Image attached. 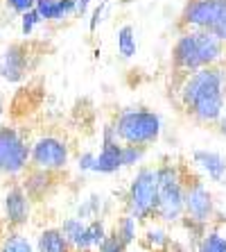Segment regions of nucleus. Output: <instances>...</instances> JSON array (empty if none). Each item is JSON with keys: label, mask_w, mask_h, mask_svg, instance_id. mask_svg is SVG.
<instances>
[{"label": "nucleus", "mask_w": 226, "mask_h": 252, "mask_svg": "<svg viewBox=\"0 0 226 252\" xmlns=\"http://www.w3.org/2000/svg\"><path fill=\"white\" fill-rule=\"evenodd\" d=\"M34 9L43 21H61L68 14H75V0H36Z\"/></svg>", "instance_id": "nucleus-13"}, {"label": "nucleus", "mask_w": 226, "mask_h": 252, "mask_svg": "<svg viewBox=\"0 0 226 252\" xmlns=\"http://www.w3.org/2000/svg\"><path fill=\"white\" fill-rule=\"evenodd\" d=\"M41 21H43V18H41V14L36 12V9H29V12L21 14V32H23L25 36H29L32 30H34Z\"/></svg>", "instance_id": "nucleus-23"}, {"label": "nucleus", "mask_w": 226, "mask_h": 252, "mask_svg": "<svg viewBox=\"0 0 226 252\" xmlns=\"http://www.w3.org/2000/svg\"><path fill=\"white\" fill-rule=\"evenodd\" d=\"M84 229H86V225L81 223L79 218H68V220H64V225H61V232H64V236L68 239L70 246H75L77 250L81 248V239H84Z\"/></svg>", "instance_id": "nucleus-18"}, {"label": "nucleus", "mask_w": 226, "mask_h": 252, "mask_svg": "<svg viewBox=\"0 0 226 252\" xmlns=\"http://www.w3.org/2000/svg\"><path fill=\"white\" fill-rule=\"evenodd\" d=\"M29 68V50L23 43H12L0 55V77L5 82H21Z\"/></svg>", "instance_id": "nucleus-9"}, {"label": "nucleus", "mask_w": 226, "mask_h": 252, "mask_svg": "<svg viewBox=\"0 0 226 252\" xmlns=\"http://www.w3.org/2000/svg\"><path fill=\"white\" fill-rule=\"evenodd\" d=\"M122 168V146L118 143L116 127H104V141H102V153L95 157L93 170L95 173H116Z\"/></svg>", "instance_id": "nucleus-10"}, {"label": "nucleus", "mask_w": 226, "mask_h": 252, "mask_svg": "<svg viewBox=\"0 0 226 252\" xmlns=\"http://www.w3.org/2000/svg\"><path fill=\"white\" fill-rule=\"evenodd\" d=\"M220 132L226 136V114H222L220 116Z\"/></svg>", "instance_id": "nucleus-29"}, {"label": "nucleus", "mask_w": 226, "mask_h": 252, "mask_svg": "<svg viewBox=\"0 0 226 252\" xmlns=\"http://www.w3.org/2000/svg\"><path fill=\"white\" fill-rule=\"evenodd\" d=\"M158 195H156V216L165 223H172L186 211V191L181 184V175L174 166H161L156 170Z\"/></svg>", "instance_id": "nucleus-4"}, {"label": "nucleus", "mask_w": 226, "mask_h": 252, "mask_svg": "<svg viewBox=\"0 0 226 252\" xmlns=\"http://www.w3.org/2000/svg\"><path fill=\"white\" fill-rule=\"evenodd\" d=\"M0 252H34L29 241L21 234H9L5 241H2V250Z\"/></svg>", "instance_id": "nucleus-20"}, {"label": "nucleus", "mask_w": 226, "mask_h": 252, "mask_svg": "<svg viewBox=\"0 0 226 252\" xmlns=\"http://www.w3.org/2000/svg\"><path fill=\"white\" fill-rule=\"evenodd\" d=\"M199 252H226V239H222L220 234H208L203 236Z\"/></svg>", "instance_id": "nucleus-21"}, {"label": "nucleus", "mask_w": 226, "mask_h": 252, "mask_svg": "<svg viewBox=\"0 0 226 252\" xmlns=\"http://www.w3.org/2000/svg\"><path fill=\"white\" fill-rule=\"evenodd\" d=\"M127 246L118 239V234H111V236H104V241L100 243V252H125Z\"/></svg>", "instance_id": "nucleus-24"}, {"label": "nucleus", "mask_w": 226, "mask_h": 252, "mask_svg": "<svg viewBox=\"0 0 226 252\" xmlns=\"http://www.w3.org/2000/svg\"><path fill=\"white\" fill-rule=\"evenodd\" d=\"M156 195H158V180L156 170L140 168L129 187V209L133 218H150L156 214Z\"/></svg>", "instance_id": "nucleus-6"}, {"label": "nucleus", "mask_w": 226, "mask_h": 252, "mask_svg": "<svg viewBox=\"0 0 226 252\" xmlns=\"http://www.w3.org/2000/svg\"><path fill=\"white\" fill-rule=\"evenodd\" d=\"M70 243L61 229H46L39 236V252H68Z\"/></svg>", "instance_id": "nucleus-15"}, {"label": "nucleus", "mask_w": 226, "mask_h": 252, "mask_svg": "<svg viewBox=\"0 0 226 252\" xmlns=\"http://www.w3.org/2000/svg\"><path fill=\"white\" fill-rule=\"evenodd\" d=\"M181 102L197 121H220L226 105V70L215 66L192 70L181 87Z\"/></svg>", "instance_id": "nucleus-1"}, {"label": "nucleus", "mask_w": 226, "mask_h": 252, "mask_svg": "<svg viewBox=\"0 0 226 252\" xmlns=\"http://www.w3.org/2000/svg\"><path fill=\"white\" fill-rule=\"evenodd\" d=\"M79 252H88V250H79Z\"/></svg>", "instance_id": "nucleus-30"}, {"label": "nucleus", "mask_w": 226, "mask_h": 252, "mask_svg": "<svg viewBox=\"0 0 226 252\" xmlns=\"http://www.w3.org/2000/svg\"><path fill=\"white\" fill-rule=\"evenodd\" d=\"M143 148H145V146H133V143L122 146V166L138 164L140 159H143Z\"/></svg>", "instance_id": "nucleus-22"}, {"label": "nucleus", "mask_w": 226, "mask_h": 252, "mask_svg": "<svg viewBox=\"0 0 226 252\" xmlns=\"http://www.w3.org/2000/svg\"><path fill=\"white\" fill-rule=\"evenodd\" d=\"M88 5H91V0H75V14L84 16L88 12Z\"/></svg>", "instance_id": "nucleus-28"}, {"label": "nucleus", "mask_w": 226, "mask_h": 252, "mask_svg": "<svg viewBox=\"0 0 226 252\" xmlns=\"http://www.w3.org/2000/svg\"><path fill=\"white\" fill-rule=\"evenodd\" d=\"M116 43H118V53L122 55L125 59H131L138 50V41H136V30L131 25H122L118 30V36H116Z\"/></svg>", "instance_id": "nucleus-16"}, {"label": "nucleus", "mask_w": 226, "mask_h": 252, "mask_svg": "<svg viewBox=\"0 0 226 252\" xmlns=\"http://www.w3.org/2000/svg\"><path fill=\"white\" fill-rule=\"evenodd\" d=\"M116 234L125 246H129V243L133 241V236H136V218L133 216L120 218V223H118V227H116Z\"/></svg>", "instance_id": "nucleus-19"}, {"label": "nucleus", "mask_w": 226, "mask_h": 252, "mask_svg": "<svg viewBox=\"0 0 226 252\" xmlns=\"http://www.w3.org/2000/svg\"><path fill=\"white\" fill-rule=\"evenodd\" d=\"M106 232H104V225H102V220H91V223L86 225V229H84V239H81V248L79 250H88V248L93 246H100L102 241H104Z\"/></svg>", "instance_id": "nucleus-17"}, {"label": "nucleus", "mask_w": 226, "mask_h": 252, "mask_svg": "<svg viewBox=\"0 0 226 252\" xmlns=\"http://www.w3.org/2000/svg\"><path fill=\"white\" fill-rule=\"evenodd\" d=\"M93 164H95V155H91V153H86L79 159V168L81 170H93Z\"/></svg>", "instance_id": "nucleus-27"}, {"label": "nucleus", "mask_w": 226, "mask_h": 252, "mask_svg": "<svg viewBox=\"0 0 226 252\" xmlns=\"http://www.w3.org/2000/svg\"><path fill=\"white\" fill-rule=\"evenodd\" d=\"M195 161L199 164V168L215 182H220L226 173V159L220 153H213V150H197L195 153Z\"/></svg>", "instance_id": "nucleus-14"}, {"label": "nucleus", "mask_w": 226, "mask_h": 252, "mask_svg": "<svg viewBox=\"0 0 226 252\" xmlns=\"http://www.w3.org/2000/svg\"><path fill=\"white\" fill-rule=\"evenodd\" d=\"M34 2L36 0H7V5L12 7L16 14H25L29 9H34Z\"/></svg>", "instance_id": "nucleus-25"}, {"label": "nucleus", "mask_w": 226, "mask_h": 252, "mask_svg": "<svg viewBox=\"0 0 226 252\" xmlns=\"http://www.w3.org/2000/svg\"><path fill=\"white\" fill-rule=\"evenodd\" d=\"M5 211H7V220L14 227L27 223L29 218V200L25 195L23 189H12L5 198Z\"/></svg>", "instance_id": "nucleus-12"}, {"label": "nucleus", "mask_w": 226, "mask_h": 252, "mask_svg": "<svg viewBox=\"0 0 226 252\" xmlns=\"http://www.w3.org/2000/svg\"><path fill=\"white\" fill-rule=\"evenodd\" d=\"M104 9H106V2H102L100 7H95L93 18H91V25H88V28H91V32H95V30H98V25L104 21V18H102V16H104Z\"/></svg>", "instance_id": "nucleus-26"}, {"label": "nucleus", "mask_w": 226, "mask_h": 252, "mask_svg": "<svg viewBox=\"0 0 226 252\" xmlns=\"http://www.w3.org/2000/svg\"><path fill=\"white\" fill-rule=\"evenodd\" d=\"M32 159L41 170H59L68 164V148L54 136H43L32 148Z\"/></svg>", "instance_id": "nucleus-8"}, {"label": "nucleus", "mask_w": 226, "mask_h": 252, "mask_svg": "<svg viewBox=\"0 0 226 252\" xmlns=\"http://www.w3.org/2000/svg\"><path fill=\"white\" fill-rule=\"evenodd\" d=\"M181 23L226 41V0H190L181 14Z\"/></svg>", "instance_id": "nucleus-3"}, {"label": "nucleus", "mask_w": 226, "mask_h": 252, "mask_svg": "<svg viewBox=\"0 0 226 252\" xmlns=\"http://www.w3.org/2000/svg\"><path fill=\"white\" fill-rule=\"evenodd\" d=\"M186 211L195 223H206L213 216V198L201 182H192L186 189Z\"/></svg>", "instance_id": "nucleus-11"}, {"label": "nucleus", "mask_w": 226, "mask_h": 252, "mask_svg": "<svg viewBox=\"0 0 226 252\" xmlns=\"http://www.w3.org/2000/svg\"><path fill=\"white\" fill-rule=\"evenodd\" d=\"M118 139L133 146H147L154 143L161 134V118L158 114L147 109H127L118 116L116 123Z\"/></svg>", "instance_id": "nucleus-5"}, {"label": "nucleus", "mask_w": 226, "mask_h": 252, "mask_svg": "<svg viewBox=\"0 0 226 252\" xmlns=\"http://www.w3.org/2000/svg\"><path fill=\"white\" fill-rule=\"evenodd\" d=\"M224 55V41L208 32L190 30L181 34L172 48V64L179 70H199L215 66Z\"/></svg>", "instance_id": "nucleus-2"}, {"label": "nucleus", "mask_w": 226, "mask_h": 252, "mask_svg": "<svg viewBox=\"0 0 226 252\" xmlns=\"http://www.w3.org/2000/svg\"><path fill=\"white\" fill-rule=\"evenodd\" d=\"M29 148L14 127H0V173L16 175L27 166Z\"/></svg>", "instance_id": "nucleus-7"}]
</instances>
